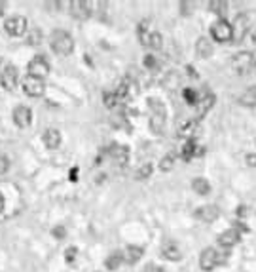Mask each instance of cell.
<instances>
[{"instance_id": "obj_8", "label": "cell", "mask_w": 256, "mask_h": 272, "mask_svg": "<svg viewBox=\"0 0 256 272\" xmlns=\"http://www.w3.org/2000/svg\"><path fill=\"white\" fill-rule=\"evenodd\" d=\"M27 70H29V76H34V78H42L44 80L48 72H50V63L46 61L42 56H36L31 63L27 65Z\"/></svg>"}, {"instance_id": "obj_13", "label": "cell", "mask_w": 256, "mask_h": 272, "mask_svg": "<svg viewBox=\"0 0 256 272\" xmlns=\"http://www.w3.org/2000/svg\"><path fill=\"white\" fill-rule=\"evenodd\" d=\"M239 240H241V234H239L238 228H228V230H224V232L219 236V244L224 247V249L233 247L235 244H239Z\"/></svg>"}, {"instance_id": "obj_22", "label": "cell", "mask_w": 256, "mask_h": 272, "mask_svg": "<svg viewBox=\"0 0 256 272\" xmlns=\"http://www.w3.org/2000/svg\"><path fill=\"white\" fill-rule=\"evenodd\" d=\"M195 132H198V118L195 120H188L184 122L181 128H179V135H182V137H194Z\"/></svg>"}, {"instance_id": "obj_10", "label": "cell", "mask_w": 256, "mask_h": 272, "mask_svg": "<svg viewBox=\"0 0 256 272\" xmlns=\"http://www.w3.org/2000/svg\"><path fill=\"white\" fill-rule=\"evenodd\" d=\"M233 40L235 42H241L245 37H247V32H249V13H239L235 21H233Z\"/></svg>"}, {"instance_id": "obj_19", "label": "cell", "mask_w": 256, "mask_h": 272, "mask_svg": "<svg viewBox=\"0 0 256 272\" xmlns=\"http://www.w3.org/2000/svg\"><path fill=\"white\" fill-rule=\"evenodd\" d=\"M70 13L78 19H86L89 17V6L86 2H80V0L78 2H70Z\"/></svg>"}, {"instance_id": "obj_20", "label": "cell", "mask_w": 256, "mask_h": 272, "mask_svg": "<svg viewBox=\"0 0 256 272\" xmlns=\"http://www.w3.org/2000/svg\"><path fill=\"white\" fill-rule=\"evenodd\" d=\"M192 189H194L195 194H200V196H207L209 192H211V183L203 177H195L192 181Z\"/></svg>"}, {"instance_id": "obj_3", "label": "cell", "mask_w": 256, "mask_h": 272, "mask_svg": "<svg viewBox=\"0 0 256 272\" xmlns=\"http://www.w3.org/2000/svg\"><path fill=\"white\" fill-rule=\"evenodd\" d=\"M211 37L214 42H230L233 40V29H231V23H228L226 19H216L211 25Z\"/></svg>"}, {"instance_id": "obj_33", "label": "cell", "mask_w": 256, "mask_h": 272, "mask_svg": "<svg viewBox=\"0 0 256 272\" xmlns=\"http://www.w3.org/2000/svg\"><path fill=\"white\" fill-rule=\"evenodd\" d=\"M144 67L150 70H156L157 67H160V63H157V59L154 56H146L144 57Z\"/></svg>"}, {"instance_id": "obj_41", "label": "cell", "mask_w": 256, "mask_h": 272, "mask_svg": "<svg viewBox=\"0 0 256 272\" xmlns=\"http://www.w3.org/2000/svg\"><path fill=\"white\" fill-rule=\"evenodd\" d=\"M2 70L4 69H2V57H0V75H2Z\"/></svg>"}, {"instance_id": "obj_28", "label": "cell", "mask_w": 256, "mask_h": 272, "mask_svg": "<svg viewBox=\"0 0 256 272\" xmlns=\"http://www.w3.org/2000/svg\"><path fill=\"white\" fill-rule=\"evenodd\" d=\"M182 97H184V101H186L188 105H192V107H195V105L200 103V95H198V92L192 88L184 89V92H182Z\"/></svg>"}, {"instance_id": "obj_15", "label": "cell", "mask_w": 256, "mask_h": 272, "mask_svg": "<svg viewBox=\"0 0 256 272\" xmlns=\"http://www.w3.org/2000/svg\"><path fill=\"white\" fill-rule=\"evenodd\" d=\"M42 141H44V145L48 147L50 151H55V149H59V145H61V133H59V130L50 128V130H46L44 132Z\"/></svg>"}, {"instance_id": "obj_38", "label": "cell", "mask_w": 256, "mask_h": 272, "mask_svg": "<svg viewBox=\"0 0 256 272\" xmlns=\"http://www.w3.org/2000/svg\"><path fill=\"white\" fill-rule=\"evenodd\" d=\"M144 272H163V268H160V266H156V265H148L144 268Z\"/></svg>"}, {"instance_id": "obj_2", "label": "cell", "mask_w": 256, "mask_h": 272, "mask_svg": "<svg viewBox=\"0 0 256 272\" xmlns=\"http://www.w3.org/2000/svg\"><path fill=\"white\" fill-rule=\"evenodd\" d=\"M51 50L55 51L57 56H70L74 51V40L69 32L65 31H55L50 38Z\"/></svg>"}, {"instance_id": "obj_34", "label": "cell", "mask_w": 256, "mask_h": 272, "mask_svg": "<svg viewBox=\"0 0 256 272\" xmlns=\"http://www.w3.org/2000/svg\"><path fill=\"white\" fill-rule=\"evenodd\" d=\"M76 255H78V249H76V247H69V249L65 251V261H67V263H72V261L76 259Z\"/></svg>"}, {"instance_id": "obj_32", "label": "cell", "mask_w": 256, "mask_h": 272, "mask_svg": "<svg viewBox=\"0 0 256 272\" xmlns=\"http://www.w3.org/2000/svg\"><path fill=\"white\" fill-rule=\"evenodd\" d=\"M103 101H105L106 108H116V107H118V103H122V99H120L116 94H105Z\"/></svg>"}, {"instance_id": "obj_17", "label": "cell", "mask_w": 256, "mask_h": 272, "mask_svg": "<svg viewBox=\"0 0 256 272\" xmlns=\"http://www.w3.org/2000/svg\"><path fill=\"white\" fill-rule=\"evenodd\" d=\"M195 53H198V57H201V59H209V57L212 56V42L211 40L205 37L198 38V42H195Z\"/></svg>"}, {"instance_id": "obj_1", "label": "cell", "mask_w": 256, "mask_h": 272, "mask_svg": "<svg viewBox=\"0 0 256 272\" xmlns=\"http://www.w3.org/2000/svg\"><path fill=\"white\" fill-rule=\"evenodd\" d=\"M148 107L152 111L150 116V130L156 135L163 132L165 128V118H167V111H165V105H163L160 99H148Z\"/></svg>"}, {"instance_id": "obj_14", "label": "cell", "mask_w": 256, "mask_h": 272, "mask_svg": "<svg viewBox=\"0 0 256 272\" xmlns=\"http://www.w3.org/2000/svg\"><path fill=\"white\" fill-rule=\"evenodd\" d=\"M205 152V149L203 147H198L195 145V141L194 139H188L186 143H184V147L181 149V156H182V160H192V158H195V156H201Z\"/></svg>"}, {"instance_id": "obj_40", "label": "cell", "mask_w": 256, "mask_h": 272, "mask_svg": "<svg viewBox=\"0 0 256 272\" xmlns=\"http://www.w3.org/2000/svg\"><path fill=\"white\" fill-rule=\"evenodd\" d=\"M252 44L256 46V29H254V31H252Z\"/></svg>"}, {"instance_id": "obj_27", "label": "cell", "mask_w": 256, "mask_h": 272, "mask_svg": "<svg viewBox=\"0 0 256 272\" xmlns=\"http://www.w3.org/2000/svg\"><path fill=\"white\" fill-rule=\"evenodd\" d=\"M226 10H228V2H224V0H212V2H209V12L216 13V15L226 13Z\"/></svg>"}, {"instance_id": "obj_30", "label": "cell", "mask_w": 256, "mask_h": 272, "mask_svg": "<svg viewBox=\"0 0 256 272\" xmlns=\"http://www.w3.org/2000/svg\"><path fill=\"white\" fill-rule=\"evenodd\" d=\"M162 46H163V37L160 32H152L146 48H150V50H162Z\"/></svg>"}, {"instance_id": "obj_12", "label": "cell", "mask_w": 256, "mask_h": 272, "mask_svg": "<svg viewBox=\"0 0 256 272\" xmlns=\"http://www.w3.org/2000/svg\"><path fill=\"white\" fill-rule=\"evenodd\" d=\"M219 215H220V209L216 208V206H212V204H209V206H201V208H198V211H195V217L203 223L216 221Z\"/></svg>"}, {"instance_id": "obj_16", "label": "cell", "mask_w": 256, "mask_h": 272, "mask_svg": "<svg viewBox=\"0 0 256 272\" xmlns=\"http://www.w3.org/2000/svg\"><path fill=\"white\" fill-rule=\"evenodd\" d=\"M214 101H216V97H214L212 94H205L203 97H200V103L195 105V107H198V120L203 118V116L211 111L212 105H214Z\"/></svg>"}, {"instance_id": "obj_18", "label": "cell", "mask_w": 256, "mask_h": 272, "mask_svg": "<svg viewBox=\"0 0 256 272\" xmlns=\"http://www.w3.org/2000/svg\"><path fill=\"white\" fill-rule=\"evenodd\" d=\"M122 253H124V263H127V265H135V263L141 261V257H143V247L141 246H127Z\"/></svg>"}, {"instance_id": "obj_35", "label": "cell", "mask_w": 256, "mask_h": 272, "mask_svg": "<svg viewBox=\"0 0 256 272\" xmlns=\"http://www.w3.org/2000/svg\"><path fill=\"white\" fill-rule=\"evenodd\" d=\"M10 170V160L6 156H0V175H4Z\"/></svg>"}, {"instance_id": "obj_36", "label": "cell", "mask_w": 256, "mask_h": 272, "mask_svg": "<svg viewBox=\"0 0 256 272\" xmlns=\"http://www.w3.org/2000/svg\"><path fill=\"white\" fill-rule=\"evenodd\" d=\"M65 234H67L65 227H55V228H53V236H55V238H59V240H61V238H65Z\"/></svg>"}, {"instance_id": "obj_26", "label": "cell", "mask_w": 256, "mask_h": 272, "mask_svg": "<svg viewBox=\"0 0 256 272\" xmlns=\"http://www.w3.org/2000/svg\"><path fill=\"white\" fill-rule=\"evenodd\" d=\"M44 40V37H42V31L38 29V27H32V29H29V32H27V42L31 46H38L40 42Z\"/></svg>"}, {"instance_id": "obj_9", "label": "cell", "mask_w": 256, "mask_h": 272, "mask_svg": "<svg viewBox=\"0 0 256 272\" xmlns=\"http://www.w3.org/2000/svg\"><path fill=\"white\" fill-rule=\"evenodd\" d=\"M17 80H19L17 67L6 65L4 70H2V75H0V84H2V88L8 89V92H12V89H15V86H17Z\"/></svg>"}, {"instance_id": "obj_31", "label": "cell", "mask_w": 256, "mask_h": 272, "mask_svg": "<svg viewBox=\"0 0 256 272\" xmlns=\"http://www.w3.org/2000/svg\"><path fill=\"white\" fill-rule=\"evenodd\" d=\"M173 166H175V156L173 154H167V156H163L160 160V170L162 171H171L173 170Z\"/></svg>"}, {"instance_id": "obj_29", "label": "cell", "mask_w": 256, "mask_h": 272, "mask_svg": "<svg viewBox=\"0 0 256 272\" xmlns=\"http://www.w3.org/2000/svg\"><path fill=\"white\" fill-rule=\"evenodd\" d=\"M152 171H154V168H152V164H144L141 166L137 171H135V179L137 181H144V179H148L152 175Z\"/></svg>"}, {"instance_id": "obj_25", "label": "cell", "mask_w": 256, "mask_h": 272, "mask_svg": "<svg viewBox=\"0 0 256 272\" xmlns=\"http://www.w3.org/2000/svg\"><path fill=\"white\" fill-rule=\"evenodd\" d=\"M110 156H112L116 162H120V164H125V162H127V156H129V152H127L125 147L114 145L112 149H110Z\"/></svg>"}, {"instance_id": "obj_5", "label": "cell", "mask_w": 256, "mask_h": 272, "mask_svg": "<svg viewBox=\"0 0 256 272\" xmlns=\"http://www.w3.org/2000/svg\"><path fill=\"white\" fill-rule=\"evenodd\" d=\"M231 67L238 75H247L254 67V56L250 51H239L231 59Z\"/></svg>"}, {"instance_id": "obj_6", "label": "cell", "mask_w": 256, "mask_h": 272, "mask_svg": "<svg viewBox=\"0 0 256 272\" xmlns=\"http://www.w3.org/2000/svg\"><path fill=\"white\" fill-rule=\"evenodd\" d=\"M222 253H219L214 247H205L200 255V266L201 270H212L214 266H219L220 263H224V257H220Z\"/></svg>"}, {"instance_id": "obj_11", "label": "cell", "mask_w": 256, "mask_h": 272, "mask_svg": "<svg viewBox=\"0 0 256 272\" xmlns=\"http://www.w3.org/2000/svg\"><path fill=\"white\" fill-rule=\"evenodd\" d=\"M12 118H13V122H15V126L27 128V126H31V122H32V111L29 107H23V105H21V107H15Z\"/></svg>"}, {"instance_id": "obj_7", "label": "cell", "mask_w": 256, "mask_h": 272, "mask_svg": "<svg viewBox=\"0 0 256 272\" xmlns=\"http://www.w3.org/2000/svg\"><path fill=\"white\" fill-rule=\"evenodd\" d=\"M21 88H23V94L29 95V97H40V95H44L46 86L42 78H34V76L27 75L21 82Z\"/></svg>"}, {"instance_id": "obj_39", "label": "cell", "mask_w": 256, "mask_h": 272, "mask_svg": "<svg viewBox=\"0 0 256 272\" xmlns=\"http://www.w3.org/2000/svg\"><path fill=\"white\" fill-rule=\"evenodd\" d=\"M4 206H6V200H4V194H2V192H0V211H2V209H4Z\"/></svg>"}, {"instance_id": "obj_4", "label": "cell", "mask_w": 256, "mask_h": 272, "mask_svg": "<svg viewBox=\"0 0 256 272\" xmlns=\"http://www.w3.org/2000/svg\"><path fill=\"white\" fill-rule=\"evenodd\" d=\"M4 29H6V32L10 37H23L29 31V21L23 15H12V17L6 19Z\"/></svg>"}, {"instance_id": "obj_21", "label": "cell", "mask_w": 256, "mask_h": 272, "mask_svg": "<svg viewBox=\"0 0 256 272\" xmlns=\"http://www.w3.org/2000/svg\"><path fill=\"white\" fill-rule=\"evenodd\" d=\"M162 255H163V259L173 261V263H176V261H181V259H182L181 249H179L176 246H173V244H169V246L163 247V249H162Z\"/></svg>"}, {"instance_id": "obj_24", "label": "cell", "mask_w": 256, "mask_h": 272, "mask_svg": "<svg viewBox=\"0 0 256 272\" xmlns=\"http://www.w3.org/2000/svg\"><path fill=\"white\" fill-rule=\"evenodd\" d=\"M239 103H241L243 107H256V86L247 89V92L239 97Z\"/></svg>"}, {"instance_id": "obj_37", "label": "cell", "mask_w": 256, "mask_h": 272, "mask_svg": "<svg viewBox=\"0 0 256 272\" xmlns=\"http://www.w3.org/2000/svg\"><path fill=\"white\" fill-rule=\"evenodd\" d=\"M247 164L250 166V168H256V154H247Z\"/></svg>"}, {"instance_id": "obj_23", "label": "cell", "mask_w": 256, "mask_h": 272, "mask_svg": "<svg viewBox=\"0 0 256 272\" xmlns=\"http://www.w3.org/2000/svg\"><path fill=\"white\" fill-rule=\"evenodd\" d=\"M122 263H124V253H118V251H114V253H110L108 257H106L105 266L108 268V270H118Z\"/></svg>"}]
</instances>
